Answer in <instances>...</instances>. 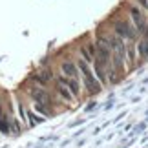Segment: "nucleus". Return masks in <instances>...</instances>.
Wrapping results in <instances>:
<instances>
[{"instance_id":"1","label":"nucleus","mask_w":148,"mask_h":148,"mask_svg":"<svg viewBox=\"0 0 148 148\" xmlns=\"http://www.w3.org/2000/svg\"><path fill=\"white\" fill-rule=\"evenodd\" d=\"M79 70H81L82 77H84V82H86L88 92H90V93H97V92H101V84L95 81V77H93L92 70L88 68V62H86V60H81V62H79Z\"/></svg>"},{"instance_id":"12","label":"nucleus","mask_w":148,"mask_h":148,"mask_svg":"<svg viewBox=\"0 0 148 148\" xmlns=\"http://www.w3.org/2000/svg\"><path fill=\"white\" fill-rule=\"evenodd\" d=\"M48 104H42V102H37V110L40 112V113H44V115H49V110L46 108Z\"/></svg>"},{"instance_id":"11","label":"nucleus","mask_w":148,"mask_h":148,"mask_svg":"<svg viewBox=\"0 0 148 148\" xmlns=\"http://www.w3.org/2000/svg\"><path fill=\"white\" fill-rule=\"evenodd\" d=\"M27 117H29V124H37V123H40L42 119L40 117H37L33 112H27Z\"/></svg>"},{"instance_id":"7","label":"nucleus","mask_w":148,"mask_h":148,"mask_svg":"<svg viewBox=\"0 0 148 148\" xmlns=\"http://www.w3.org/2000/svg\"><path fill=\"white\" fill-rule=\"evenodd\" d=\"M132 16H134V20H135V24H137V27H139V31L141 33H145V29H146V24H145V18H143V15L139 13L137 9H132Z\"/></svg>"},{"instance_id":"6","label":"nucleus","mask_w":148,"mask_h":148,"mask_svg":"<svg viewBox=\"0 0 148 148\" xmlns=\"http://www.w3.org/2000/svg\"><path fill=\"white\" fill-rule=\"evenodd\" d=\"M59 82L66 84V86L71 90V93H73V95H79V82L75 81V79H66V77H59Z\"/></svg>"},{"instance_id":"15","label":"nucleus","mask_w":148,"mask_h":148,"mask_svg":"<svg viewBox=\"0 0 148 148\" xmlns=\"http://www.w3.org/2000/svg\"><path fill=\"white\" fill-rule=\"evenodd\" d=\"M145 35H146V38H148V26H146V29H145Z\"/></svg>"},{"instance_id":"14","label":"nucleus","mask_w":148,"mask_h":148,"mask_svg":"<svg viewBox=\"0 0 148 148\" xmlns=\"http://www.w3.org/2000/svg\"><path fill=\"white\" fill-rule=\"evenodd\" d=\"M49 77H51V73H49V71H42V75L38 77V81H40V82H46Z\"/></svg>"},{"instance_id":"8","label":"nucleus","mask_w":148,"mask_h":148,"mask_svg":"<svg viewBox=\"0 0 148 148\" xmlns=\"http://www.w3.org/2000/svg\"><path fill=\"white\" fill-rule=\"evenodd\" d=\"M57 90H59V93H60V95H62V97H64L68 102H70V101L73 99V93L70 92V90H68V86H66V84L59 82V86H57Z\"/></svg>"},{"instance_id":"5","label":"nucleus","mask_w":148,"mask_h":148,"mask_svg":"<svg viewBox=\"0 0 148 148\" xmlns=\"http://www.w3.org/2000/svg\"><path fill=\"white\" fill-rule=\"evenodd\" d=\"M62 71H64L66 77H70V79H75L77 77V66L73 64V62H70V60L62 62Z\"/></svg>"},{"instance_id":"2","label":"nucleus","mask_w":148,"mask_h":148,"mask_svg":"<svg viewBox=\"0 0 148 148\" xmlns=\"http://www.w3.org/2000/svg\"><path fill=\"white\" fill-rule=\"evenodd\" d=\"M110 48H112V44L110 40H106V38H99L97 40V46H95V53H97V59L102 66H106L108 62H110Z\"/></svg>"},{"instance_id":"13","label":"nucleus","mask_w":148,"mask_h":148,"mask_svg":"<svg viewBox=\"0 0 148 148\" xmlns=\"http://www.w3.org/2000/svg\"><path fill=\"white\" fill-rule=\"evenodd\" d=\"M0 132H4V134H8L9 132V126L5 124V119L0 115Z\"/></svg>"},{"instance_id":"3","label":"nucleus","mask_w":148,"mask_h":148,"mask_svg":"<svg viewBox=\"0 0 148 148\" xmlns=\"http://www.w3.org/2000/svg\"><path fill=\"white\" fill-rule=\"evenodd\" d=\"M115 31H117L119 37H124V38H134L135 37V33L130 29V26L126 24V22H117V24H115Z\"/></svg>"},{"instance_id":"4","label":"nucleus","mask_w":148,"mask_h":148,"mask_svg":"<svg viewBox=\"0 0 148 148\" xmlns=\"http://www.w3.org/2000/svg\"><path fill=\"white\" fill-rule=\"evenodd\" d=\"M31 95L35 97L37 102H42V104H51V99H49V95L44 92V90L40 88H37V90H31Z\"/></svg>"},{"instance_id":"10","label":"nucleus","mask_w":148,"mask_h":148,"mask_svg":"<svg viewBox=\"0 0 148 148\" xmlns=\"http://www.w3.org/2000/svg\"><path fill=\"white\" fill-rule=\"evenodd\" d=\"M95 73H97V77L101 79V81L102 82H104L106 81V77H104V71H102V64H101V62L97 60V62H95Z\"/></svg>"},{"instance_id":"9","label":"nucleus","mask_w":148,"mask_h":148,"mask_svg":"<svg viewBox=\"0 0 148 148\" xmlns=\"http://www.w3.org/2000/svg\"><path fill=\"white\" fill-rule=\"evenodd\" d=\"M137 49H139V55L143 59H148V38H145V40H141L137 44Z\"/></svg>"}]
</instances>
